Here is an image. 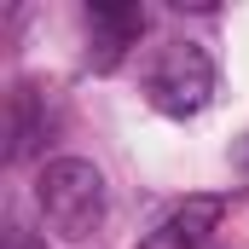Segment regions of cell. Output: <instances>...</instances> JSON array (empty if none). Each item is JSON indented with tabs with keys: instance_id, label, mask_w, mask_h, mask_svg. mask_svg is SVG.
Wrapping results in <instances>:
<instances>
[{
	"instance_id": "cell-1",
	"label": "cell",
	"mask_w": 249,
	"mask_h": 249,
	"mask_svg": "<svg viewBox=\"0 0 249 249\" xmlns=\"http://www.w3.org/2000/svg\"><path fill=\"white\" fill-rule=\"evenodd\" d=\"M35 203H41V220L70 238V244H87L105 214H110V191H105V174L87 162V157H53L35 180Z\"/></svg>"
},
{
	"instance_id": "cell-2",
	"label": "cell",
	"mask_w": 249,
	"mask_h": 249,
	"mask_svg": "<svg viewBox=\"0 0 249 249\" xmlns=\"http://www.w3.org/2000/svg\"><path fill=\"white\" fill-rule=\"evenodd\" d=\"M145 99L162 110V116H197L209 99H214V58L197 47V41H168L157 47V58L145 70Z\"/></svg>"
},
{
	"instance_id": "cell-3",
	"label": "cell",
	"mask_w": 249,
	"mask_h": 249,
	"mask_svg": "<svg viewBox=\"0 0 249 249\" xmlns=\"http://www.w3.org/2000/svg\"><path fill=\"white\" fill-rule=\"evenodd\" d=\"M47 133H53V99L41 87H29V81L12 87V99H6V157L29 162L47 145Z\"/></svg>"
},
{
	"instance_id": "cell-4",
	"label": "cell",
	"mask_w": 249,
	"mask_h": 249,
	"mask_svg": "<svg viewBox=\"0 0 249 249\" xmlns=\"http://www.w3.org/2000/svg\"><path fill=\"white\" fill-rule=\"evenodd\" d=\"M87 29H93V70H116V58H122L127 47L139 41V29H145V12L139 6H127V0H93L87 6Z\"/></svg>"
},
{
	"instance_id": "cell-5",
	"label": "cell",
	"mask_w": 249,
	"mask_h": 249,
	"mask_svg": "<svg viewBox=\"0 0 249 249\" xmlns=\"http://www.w3.org/2000/svg\"><path fill=\"white\" fill-rule=\"evenodd\" d=\"M214 220H220V197H186L168 220H157L139 238V249H197L214 232Z\"/></svg>"
},
{
	"instance_id": "cell-6",
	"label": "cell",
	"mask_w": 249,
	"mask_h": 249,
	"mask_svg": "<svg viewBox=\"0 0 249 249\" xmlns=\"http://www.w3.org/2000/svg\"><path fill=\"white\" fill-rule=\"evenodd\" d=\"M6 249H29V238H23V226H12V232H6Z\"/></svg>"
}]
</instances>
